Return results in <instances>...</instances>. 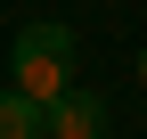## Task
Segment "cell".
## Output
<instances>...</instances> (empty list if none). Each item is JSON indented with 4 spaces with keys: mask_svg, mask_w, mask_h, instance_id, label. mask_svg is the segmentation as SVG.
<instances>
[{
    "mask_svg": "<svg viewBox=\"0 0 147 139\" xmlns=\"http://www.w3.org/2000/svg\"><path fill=\"white\" fill-rule=\"evenodd\" d=\"M8 82L25 98H41V107H57V98L74 90V25H57V16L25 25L16 49H8Z\"/></svg>",
    "mask_w": 147,
    "mask_h": 139,
    "instance_id": "cell-1",
    "label": "cell"
},
{
    "mask_svg": "<svg viewBox=\"0 0 147 139\" xmlns=\"http://www.w3.org/2000/svg\"><path fill=\"white\" fill-rule=\"evenodd\" d=\"M49 139H106V98L98 90H65L49 107Z\"/></svg>",
    "mask_w": 147,
    "mask_h": 139,
    "instance_id": "cell-2",
    "label": "cell"
},
{
    "mask_svg": "<svg viewBox=\"0 0 147 139\" xmlns=\"http://www.w3.org/2000/svg\"><path fill=\"white\" fill-rule=\"evenodd\" d=\"M41 131H49V107L8 82V90H0V139H41Z\"/></svg>",
    "mask_w": 147,
    "mask_h": 139,
    "instance_id": "cell-3",
    "label": "cell"
}]
</instances>
